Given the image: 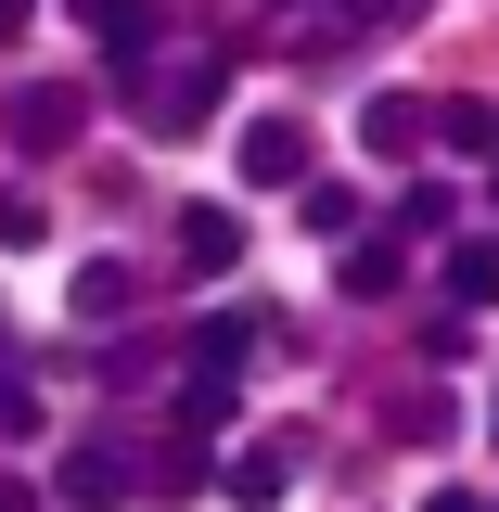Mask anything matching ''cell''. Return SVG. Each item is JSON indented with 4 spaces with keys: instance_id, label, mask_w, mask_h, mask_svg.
Segmentation results:
<instances>
[{
    "instance_id": "30bf717a",
    "label": "cell",
    "mask_w": 499,
    "mask_h": 512,
    "mask_svg": "<svg viewBox=\"0 0 499 512\" xmlns=\"http://www.w3.org/2000/svg\"><path fill=\"white\" fill-rule=\"evenodd\" d=\"M359 141H372V154H410V141H423V103L372 90V103H359Z\"/></svg>"
},
{
    "instance_id": "9a60e30c",
    "label": "cell",
    "mask_w": 499,
    "mask_h": 512,
    "mask_svg": "<svg viewBox=\"0 0 499 512\" xmlns=\"http://www.w3.org/2000/svg\"><path fill=\"white\" fill-rule=\"evenodd\" d=\"M0 436H39V384L26 372H0Z\"/></svg>"
},
{
    "instance_id": "8fae6325",
    "label": "cell",
    "mask_w": 499,
    "mask_h": 512,
    "mask_svg": "<svg viewBox=\"0 0 499 512\" xmlns=\"http://www.w3.org/2000/svg\"><path fill=\"white\" fill-rule=\"evenodd\" d=\"M128 295H141V282H128L116 256H90V269H77V320H128Z\"/></svg>"
},
{
    "instance_id": "2e32d148",
    "label": "cell",
    "mask_w": 499,
    "mask_h": 512,
    "mask_svg": "<svg viewBox=\"0 0 499 512\" xmlns=\"http://www.w3.org/2000/svg\"><path fill=\"white\" fill-rule=\"evenodd\" d=\"M423 512H487V500H474V487H436V500H423Z\"/></svg>"
},
{
    "instance_id": "8992f818",
    "label": "cell",
    "mask_w": 499,
    "mask_h": 512,
    "mask_svg": "<svg viewBox=\"0 0 499 512\" xmlns=\"http://www.w3.org/2000/svg\"><path fill=\"white\" fill-rule=\"evenodd\" d=\"M295 474H308V448H295V436H256L244 461H231V500H244V512H269L282 487H295Z\"/></svg>"
},
{
    "instance_id": "3957f363",
    "label": "cell",
    "mask_w": 499,
    "mask_h": 512,
    "mask_svg": "<svg viewBox=\"0 0 499 512\" xmlns=\"http://www.w3.org/2000/svg\"><path fill=\"white\" fill-rule=\"evenodd\" d=\"M256 333H282V320H269V308H218L205 333H192V384H231V372H244V346H256Z\"/></svg>"
},
{
    "instance_id": "4fadbf2b",
    "label": "cell",
    "mask_w": 499,
    "mask_h": 512,
    "mask_svg": "<svg viewBox=\"0 0 499 512\" xmlns=\"http://www.w3.org/2000/svg\"><path fill=\"white\" fill-rule=\"evenodd\" d=\"M384 423H397V436L423 448V436H448V397H436V384H410V397H397V410H384Z\"/></svg>"
},
{
    "instance_id": "6da1fadb",
    "label": "cell",
    "mask_w": 499,
    "mask_h": 512,
    "mask_svg": "<svg viewBox=\"0 0 499 512\" xmlns=\"http://www.w3.org/2000/svg\"><path fill=\"white\" fill-rule=\"evenodd\" d=\"M218 90H231V64H218V52H192V64H141V116H154V128L218 116Z\"/></svg>"
},
{
    "instance_id": "7a4b0ae2",
    "label": "cell",
    "mask_w": 499,
    "mask_h": 512,
    "mask_svg": "<svg viewBox=\"0 0 499 512\" xmlns=\"http://www.w3.org/2000/svg\"><path fill=\"white\" fill-rule=\"evenodd\" d=\"M231 167H244L256 192H295V180H308V128H295V116H256V128H244V154H231Z\"/></svg>"
},
{
    "instance_id": "ba28073f",
    "label": "cell",
    "mask_w": 499,
    "mask_h": 512,
    "mask_svg": "<svg viewBox=\"0 0 499 512\" xmlns=\"http://www.w3.org/2000/svg\"><path fill=\"white\" fill-rule=\"evenodd\" d=\"M77 26H90L116 64H141V52H154V0H77Z\"/></svg>"
},
{
    "instance_id": "9c48e42d",
    "label": "cell",
    "mask_w": 499,
    "mask_h": 512,
    "mask_svg": "<svg viewBox=\"0 0 499 512\" xmlns=\"http://www.w3.org/2000/svg\"><path fill=\"white\" fill-rule=\"evenodd\" d=\"M448 295H461V308H499V231L448 244Z\"/></svg>"
},
{
    "instance_id": "e0dca14e",
    "label": "cell",
    "mask_w": 499,
    "mask_h": 512,
    "mask_svg": "<svg viewBox=\"0 0 499 512\" xmlns=\"http://www.w3.org/2000/svg\"><path fill=\"white\" fill-rule=\"evenodd\" d=\"M13 13H26V0H0V26H13Z\"/></svg>"
},
{
    "instance_id": "7c38bea8",
    "label": "cell",
    "mask_w": 499,
    "mask_h": 512,
    "mask_svg": "<svg viewBox=\"0 0 499 512\" xmlns=\"http://www.w3.org/2000/svg\"><path fill=\"white\" fill-rule=\"evenodd\" d=\"M423 128H436V141H461V154H499V116H487V103H436Z\"/></svg>"
},
{
    "instance_id": "52a82bcc",
    "label": "cell",
    "mask_w": 499,
    "mask_h": 512,
    "mask_svg": "<svg viewBox=\"0 0 499 512\" xmlns=\"http://www.w3.org/2000/svg\"><path fill=\"white\" fill-rule=\"evenodd\" d=\"M13 141H26V154H52V141H77V90H64V77H39V90H13Z\"/></svg>"
},
{
    "instance_id": "277c9868",
    "label": "cell",
    "mask_w": 499,
    "mask_h": 512,
    "mask_svg": "<svg viewBox=\"0 0 499 512\" xmlns=\"http://www.w3.org/2000/svg\"><path fill=\"white\" fill-rule=\"evenodd\" d=\"M52 487H64V512H116L128 487H141V474H128V448H77V461H64Z\"/></svg>"
},
{
    "instance_id": "5b68a950",
    "label": "cell",
    "mask_w": 499,
    "mask_h": 512,
    "mask_svg": "<svg viewBox=\"0 0 499 512\" xmlns=\"http://www.w3.org/2000/svg\"><path fill=\"white\" fill-rule=\"evenodd\" d=\"M231 256H244V218H231V205H180V269L192 282H218Z\"/></svg>"
},
{
    "instance_id": "5bb4252c",
    "label": "cell",
    "mask_w": 499,
    "mask_h": 512,
    "mask_svg": "<svg viewBox=\"0 0 499 512\" xmlns=\"http://www.w3.org/2000/svg\"><path fill=\"white\" fill-rule=\"evenodd\" d=\"M397 269H410L397 244H359V256H346V295H397Z\"/></svg>"
},
{
    "instance_id": "ac0fdd59",
    "label": "cell",
    "mask_w": 499,
    "mask_h": 512,
    "mask_svg": "<svg viewBox=\"0 0 499 512\" xmlns=\"http://www.w3.org/2000/svg\"><path fill=\"white\" fill-rule=\"evenodd\" d=\"M487 436H499V397H487Z\"/></svg>"
}]
</instances>
